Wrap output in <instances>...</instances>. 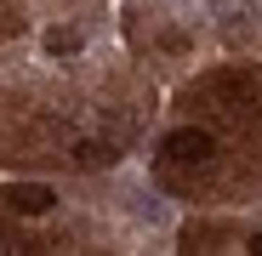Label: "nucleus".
Here are the masks:
<instances>
[{"mask_svg":"<svg viewBox=\"0 0 262 256\" xmlns=\"http://www.w3.org/2000/svg\"><path fill=\"white\" fill-rule=\"evenodd\" d=\"M211 154H216V137L205 125H183V131L165 137V159L171 165H211Z\"/></svg>","mask_w":262,"mask_h":256,"instance_id":"f257e3e1","label":"nucleus"},{"mask_svg":"<svg viewBox=\"0 0 262 256\" xmlns=\"http://www.w3.org/2000/svg\"><path fill=\"white\" fill-rule=\"evenodd\" d=\"M0 199H6V211H12V217H46V211L57 205V194H52L46 182H12Z\"/></svg>","mask_w":262,"mask_h":256,"instance_id":"f03ea898","label":"nucleus"},{"mask_svg":"<svg viewBox=\"0 0 262 256\" xmlns=\"http://www.w3.org/2000/svg\"><path fill=\"white\" fill-rule=\"evenodd\" d=\"M74 165H80V171H103V165H114V143H74Z\"/></svg>","mask_w":262,"mask_h":256,"instance_id":"7ed1b4c3","label":"nucleus"},{"mask_svg":"<svg viewBox=\"0 0 262 256\" xmlns=\"http://www.w3.org/2000/svg\"><path fill=\"white\" fill-rule=\"evenodd\" d=\"M46 52L52 57H74L80 52V29H46Z\"/></svg>","mask_w":262,"mask_h":256,"instance_id":"20e7f679","label":"nucleus"},{"mask_svg":"<svg viewBox=\"0 0 262 256\" xmlns=\"http://www.w3.org/2000/svg\"><path fill=\"white\" fill-rule=\"evenodd\" d=\"M245 17H251V0H223V23H228V34L245 29Z\"/></svg>","mask_w":262,"mask_h":256,"instance_id":"39448f33","label":"nucleus"},{"mask_svg":"<svg viewBox=\"0 0 262 256\" xmlns=\"http://www.w3.org/2000/svg\"><path fill=\"white\" fill-rule=\"evenodd\" d=\"M245 250H251V256H262V234H256V239H251V245H245Z\"/></svg>","mask_w":262,"mask_h":256,"instance_id":"423d86ee","label":"nucleus"}]
</instances>
